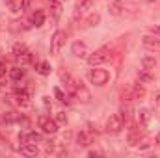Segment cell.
Masks as SVG:
<instances>
[{
	"instance_id": "6da1fadb",
	"label": "cell",
	"mask_w": 160,
	"mask_h": 158,
	"mask_svg": "<svg viewBox=\"0 0 160 158\" xmlns=\"http://www.w3.org/2000/svg\"><path fill=\"white\" fill-rule=\"evenodd\" d=\"M145 93L147 91H145V87H143L142 82L140 84H127L121 89V99L127 101V102H130V101H136V99H143Z\"/></svg>"
},
{
	"instance_id": "7a4b0ae2",
	"label": "cell",
	"mask_w": 160,
	"mask_h": 158,
	"mask_svg": "<svg viewBox=\"0 0 160 158\" xmlns=\"http://www.w3.org/2000/svg\"><path fill=\"white\" fill-rule=\"evenodd\" d=\"M110 58H112L110 48H108V47H101V48H97L95 52H89V56H88L86 60H88V63H89L91 67H97V65H102V63L110 62Z\"/></svg>"
},
{
	"instance_id": "3957f363",
	"label": "cell",
	"mask_w": 160,
	"mask_h": 158,
	"mask_svg": "<svg viewBox=\"0 0 160 158\" xmlns=\"http://www.w3.org/2000/svg\"><path fill=\"white\" fill-rule=\"evenodd\" d=\"M13 56H15V62H17V65H30V63H34V54L26 48V45H22V43H17L15 47H13Z\"/></svg>"
},
{
	"instance_id": "277c9868",
	"label": "cell",
	"mask_w": 160,
	"mask_h": 158,
	"mask_svg": "<svg viewBox=\"0 0 160 158\" xmlns=\"http://www.w3.org/2000/svg\"><path fill=\"white\" fill-rule=\"evenodd\" d=\"M88 80H89L91 84L102 87V86L108 84V80H110V73H108L106 69H99V65H97V67H93V69L88 71Z\"/></svg>"
},
{
	"instance_id": "5b68a950",
	"label": "cell",
	"mask_w": 160,
	"mask_h": 158,
	"mask_svg": "<svg viewBox=\"0 0 160 158\" xmlns=\"http://www.w3.org/2000/svg\"><path fill=\"white\" fill-rule=\"evenodd\" d=\"M38 126L41 128L43 134H48V136L58 134V121L56 119H50L48 116H39L38 117Z\"/></svg>"
},
{
	"instance_id": "8992f818",
	"label": "cell",
	"mask_w": 160,
	"mask_h": 158,
	"mask_svg": "<svg viewBox=\"0 0 160 158\" xmlns=\"http://www.w3.org/2000/svg\"><path fill=\"white\" fill-rule=\"evenodd\" d=\"M13 102L19 106V108H30L32 106V95H30V91L28 89H24V87H21V89H15V93H13Z\"/></svg>"
},
{
	"instance_id": "52a82bcc",
	"label": "cell",
	"mask_w": 160,
	"mask_h": 158,
	"mask_svg": "<svg viewBox=\"0 0 160 158\" xmlns=\"http://www.w3.org/2000/svg\"><path fill=\"white\" fill-rule=\"evenodd\" d=\"M123 125H125V121H123V117H121L119 114H112L110 117L106 119L104 130L108 134H119L121 130H123Z\"/></svg>"
},
{
	"instance_id": "ba28073f",
	"label": "cell",
	"mask_w": 160,
	"mask_h": 158,
	"mask_svg": "<svg viewBox=\"0 0 160 158\" xmlns=\"http://www.w3.org/2000/svg\"><path fill=\"white\" fill-rule=\"evenodd\" d=\"M65 32L63 30H56L54 32V36H52V39H50V54L52 56H58L60 54V50H62V47L65 45Z\"/></svg>"
},
{
	"instance_id": "9c48e42d",
	"label": "cell",
	"mask_w": 160,
	"mask_h": 158,
	"mask_svg": "<svg viewBox=\"0 0 160 158\" xmlns=\"http://www.w3.org/2000/svg\"><path fill=\"white\" fill-rule=\"evenodd\" d=\"M73 97H77V101L82 102V104H88L91 101V93L88 91V87L82 84V82H77V87L73 91Z\"/></svg>"
},
{
	"instance_id": "30bf717a",
	"label": "cell",
	"mask_w": 160,
	"mask_h": 158,
	"mask_svg": "<svg viewBox=\"0 0 160 158\" xmlns=\"http://www.w3.org/2000/svg\"><path fill=\"white\" fill-rule=\"evenodd\" d=\"M58 77H60V80L63 82L65 89H69V93L73 95V91H75V87H77V80L71 77V73H69L67 69H58Z\"/></svg>"
},
{
	"instance_id": "8fae6325",
	"label": "cell",
	"mask_w": 160,
	"mask_h": 158,
	"mask_svg": "<svg viewBox=\"0 0 160 158\" xmlns=\"http://www.w3.org/2000/svg\"><path fill=\"white\" fill-rule=\"evenodd\" d=\"M93 6V0H77L75 4V11H73V19L77 21L78 17H82L84 13H88Z\"/></svg>"
},
{
	"instance_id": "7c38bea8",
	"label": "cell",
	"mask_w": 160,
	"mask_h": 158,
	"mask_svg": "<svg viewBox=\"0 0 160 158\" xmlns=\"http://www.w3.org/2000/svg\"><path fill=\"white\" fill-rule=\"evenodd\" d=\"M71 54L77 56V58H88L89 56V48L84 41H75L71 45Z\"/></svg>"
},
{
	"instance_id": "4fadbf2b",
	"label": "cell",
	"mask_w": 160,
	"mask_h": 158,
	"mask_svg": "<svg viewBox=\"0 0 160 158\" xmlns=\"http://www.w3.org/2000/svg\"><path fill=\"white\" fill-rule=\"evenodd\" d=\"M142 45L147 48V50H153V52H160V37L157 36H143L142 37Z\"/></svg>"
},
{
	"instance_id": "5bb4252c",
	"label": "cell",
	"mask_w": 160,
	"mask_h": 158,
	"mask_svg": "<svg viewBox=\"0 0 160 158\" xmlns=\"http://www.w3.org/2000/svg\"><path fill=\"white\" fill-rule=\"evenodd\" d=\"M108 13H110L112 17H121V15H125V0H114V2L110 4V7H108Z\"/></svg>"
},
{
	"instance_id": "9a60e30c",
	"label": "cell",
	"mask_w": 160,
	"mask_h": 158,
	"mask_svg": "<svg viewBox=\"0 0 160 158\" xmlns=\"http://www.w3.org/2000/svg\"><path fill=\"white\" fill-rule=\"evenodd\" d=\"M19 153H21L22 156H38V155H39V149H38L36 143H22V145L19 147Z\"/></svg>"
},
{
	"instance_id": "2e32d148",
	"label": "cell",
	"mask_w": 160,
	"mask_h": 158,
	"mask_svg": "<svg viewBox=\"0 0 160 158\" xmlns=\"http://www.w3.org/2000/svg\"><path fill=\"white\" fill-rule=\"evenodd\" d=\"M149 119H151V112L147 108H140L136 112V123H138V126H145L149 123Z\"/></svg>"
},
{
	"instance_id": "e0dca14e",
	"label": "cell",
	"mask_w": 160,
	"mask_h": 158,
	"mask_svg": "<svg viewBox=\"0 0 160 158\" xmlns=\"http://www.w3.org/2000/svg\"><path fill=\"white\" fill-rule=\"evenodd\" d=\"M91 141H93L91 132H88V130H82V132H78V136H77V145H80V147H88Z\"/></svg>"
},
{
	"instance_id": "ac0fdd59",
	"label": "cell",
	"mask_w": 160,
	"mask_h": 158,
	"mask_svg": "<svg viewBox=\"0 0 160 158\" xmlns=\"http://www.w3.org/2000/svg\"><path fill=\"white\" fill-rule=\"evenodd\" d=\"M157 67V58L155 56H151V54H147V56H143L142 58V69H147V71H153Z\"/></svg>"
},
{
	"instance_id": "d6986e66",
	"label": "cell",
	"mask_w": 160,
	"mask_h": 158,
	"mask_svg": "<svg viewBox=\"0 0 160 158\" xmlns=\"http://www.w3.org/2000/svg\"><path fill=\"white\" fill-rule=\"evenodd\" d=\"M24 69H22V65H17V67H13L11 71H9V78L13 80V82H21V80L24 78Z\"/></svg>"
},
{
	"instance_id": "ffe728a7",
	"label": "cell",
	"mask_w": 160,
	"mask_h": 158,
	"mask_svg": "<svg viewBox=\"0 0 160 158\" xmlns=\"http://www.w3.org/2000/svg\"><path fill=\"white\" fill-rule=\"evenodd\" d=\"M45 19H47V15H45V11H41L38 9L34 15H32V26H36V28H39L45 24Z\"/></svg>"
},
{
	"instance_id": "44dd1931",
	"label": "cell",
	"mask_w": 160,
	"mask_h": 158,
	"mask_svg": "<svg viewBox=\"0 0 160 158\" xmlns=\"http://www.w3.org/2000/svg\"><path fill=\"white\" fill-rule=\"evenodd\" d=\"M50 13H52L54 21L60 19V15H62V2L60 0H50Z\"/></svg>"
},
{
	"instance_id": "7402d4cb",
	"label": "cell",
	"mask_w": 160,
	"mask_h": 158,
	"mask_svg": "<svg viewBox=\"0 0 160 158\" xmlns=\"http://www.w3.org/2000/svg\"><path fill=\"white\" fill-rule=\"evenodd\" d=\"M138 80H140L142 84H149V82L155 80V75H153L151 71H147V69H140V71H138Z\"/></svg>"
},
{
	"instance_id": "603a6c76",
	"label": "cell",
	"mask_w": 160,
	"mask_h": 158,
	"mask_svg": "<svg viewBox=\"0 0 160 158\" xmlns=\"http://www.w3.org/2000/svg\"><path fill=\"white\" fill-rule=\"evenodd\" d=\"M151 145H153V140H151L149 136L142 134V136H140V140H138V143H136L134 147H138V149H149Z\"/></svg>"
},
{
	"instance_id": "cb8c5ba5",
	"label": "cell",
	"mask_w": 160,
	"mask_h": 158,
	"mask_svg": "<svg viewBox=\"0 0 160 158\" xmlns=\"http://www.w3.org/2000/svg\"><path fill=\"white\" fill-rule=\"evenodd\" d=\"M17 119L19 117H17L13 112H8V114H2V116H0V125H11V123H15Z\"/></svg>"
},
{
	"instance_id": "d4e9b609",
	"label": "cell",
	"mask_w": 160,
	"mask_h": 158,
	"mask_svg": "<svg viewBox=\"0 0 160 158\" xmlns=\"http://www.w3.org/2000/svg\"><path fill=\"white\" fill-rule=\"evenodd\" d=\"M43 136L39 132H26V143H41Z\"/></svg>"
},
{
	"instance_id": "484cf974",
	"label": "cell",
	"mask_w": 160,
	"mask_h": 158,
	"mask_svg": "<svg viewBox=\"0 0 160 158\" xmlns=\"http://www.w3.org/2000/svg\"><path fill=\"white\" fill-rule=\"evenodd\" d=\"M99 22H101V15H99L97 11H95V13H89L88 19H86V24H88V26H97Z\"/></svg>"
},
{
	"instance_id": "4316f807",
	"label": "cell",
	"mask_w": 160,
	"mask_h": 158,
	"mask_svg": "<svg viewBox=\"0 0 160 158\" xmlns=\"http://www.w3.org/2000/svg\"><path fill=\"white\" fill-rule=\"evenodd\" d=\"M54 97H56L60 102H69V99H67V93H65L62 87H58V86L54 87Z\"/></svg>"
},
{
	"instance_id": "83f0119b",
	"label": "cell",
	"mask_w": 160,
	"mask_h": 158,
	"mask_svg": "<svg viewBox=\"0 0 160 158\" xmlns=\"http://www.w3.org/2000/svg\"><path fill=\"white\" fill-rule=\"evenodd\" d=\"M36 69H38V73H39V75L47 77V75H50V69H52V67H50V63H48V62H41Z\"/></svg>"
},
{
	"instance_id": "f1b7e54d",
	"label": "cell",
	"mask_w": 160,
	"mask_h": 158,
	"mask_svg": "<svg viewBox=\"0 0 160 158\" xmlns=\"http://www.w3.org/2000/svg\"><path fill=\"white\" fill-rule=\"evenodd\" d=\"M21 2H22V0H6L8 7H9L13 13H19V11H21Z\"/></svg>"
},
{
	"instance_id": "f546056e",
	"label": "cell",
	"mask_w": 160,
	"mask_h": 158,
	"mask_svg": "<svg viewBox=\"0 0 160 158\" xmlns=\"http://www.w3.org/2000/svg\"><path fill=\"white\" fill-rule=\"evenodd\" d=\"M56 121H58V125H65L67 123V114L65 112H58L56 114Z\"/></svg>"
},
{
	"instance_id": "4dcf8cb0",
	"label": "cell",
	"mask_w": 160,
	"mask_h": 158,
	"mask_svg": "<svg viewBox=\"0 0 160 158\" xmlns=\"http://www.w3.org/2000/svg\"><path fill=\"white\" fill-rule=\"evenodd\" d=\"M119 116L123 117V121H128V119H130V110H128V108H121Z\"/></svg>"
},
{
	"instance_id": "1f68e13d",
	"label": "cell",
	"mask_w": 160,
	"mask_h": 158,
	"mask_svg": "<svg viewBox=\"0 0 160 158\" xmlns=\"http://www.w3.org/2000/svg\"><path fill=\"white\" fill-rule=\"evenodd\" d=\"M149 34H151V36H157V37H160V26H151V28H149Z\"/></svg>"
},
{
	"instance_id": "d6a6232c",
	"label": "cell",
	"mask_w": 160,
	"mask_h": 158,
	"mask_svg": "<svg viewBox=\"0 0 160 158\" xmlns=\"http://www.w3.org/2000/svg\"><path fill=\"white\" fill-rule=\"evenodd\" d=\"M30 4H32V0H22L21 2V11H26L30 7Z\"/></svg>"
},
{
	"instance_id": "836d02e7",
	"label": "cell",
	"mask_w": 160,
	"mask_h": 158,
	"mask_svg": "<svg viewBox=\"0 0 160 158\" xmlns=\"http://www.w3.org/2000/svg\"><path fill=\"white\" fill-rule=\"evenodd\" d=\"M6 69H8V67H6V63H4V62H0V78H2V77H6Z\"/></svg>"
},
{
	"instance_id": "e575fe53",
	"label": "cell",
	"mask_w": 160,
	"mask_h": 158,
	"mask_svg": "<svg viewBox=\"0 0 160 158\" xmlns=\"http://www.w3.org/2000/svg\"><path fill=\"white\" fill-rule=\"evenodd\" d=\"M153 101H155V106H157V108H160V93H157V95H155V99H153Z\"/></svg>"
},
{
	"instance_id": "d590c367",
	"label": "cell",
	"mask_w": 160,
	"mask_h": 158,
	"mask_svg": "<svg viewBox=\"0 0 160 158\" xmlns=\"http://www.w3.org/2000/svg\"><path fill=\"white\" fill-rule=\"evenodd\" d=\"M89 156H101V153L99 151H89Z\"/></svg>"
},
{
	"instance_id": "8d00e7d4",
	"label": "cell",
	"mask_w": 160,
	"mask_h": 158,
	"mask_svg": "<svg viewBox=\"0 0 160 158\" xmlns=\"http://www.w3.org/2000/svg\"><path fill=\"white\" fill-rule=\"evenodd\" d=\"M145 4H155V2H158V0H143Z\"/></svg>"
},
{
	"instance_id": "74e56055",
	"label": "cell",
	"mask_w": 160,
	"mask_h": 158,
	"mask_svg": "<svg viewBox=\"0 0 160 158\" xmlns=\"http://www.w3.org/2000/svg\"><path fill=\"white\" fill-rule=\"evenodd\" d=\"M60 2H62V0H60Z\"/></svg>"
}]
</instances>
